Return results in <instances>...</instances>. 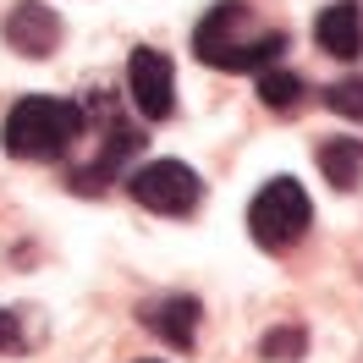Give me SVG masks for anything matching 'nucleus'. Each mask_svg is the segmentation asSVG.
I'll list each match as a JSON object with an SVG mask.
<instances>
[{
  "instance_id": "20e7f679",
  "label": "nucleus",
  "mask_w": 363,
  "mask_h": 363,
  "mask_svg": "<svg viewBox=\"0 0 363 363\" xmlns=\"http://www.w3.org/2000/svg\"><path fill=\"white\" fill-rule=\"evenodd\" d=\"M127 193L149 215H171V220H182V215H193L204 204V182H199V171L187 160H149V165H138L127 177Z\"/></svg>"
},
{
  "instance_id": "6e6552de",
  "label": "nucleus",
  "mask_w": 363,
  "mask_h": 363,
  "mask_svg": "<svg viewBox=\"0 0 363 363\" xmlns=\"http://www.w3.org/2000/svg\"><path fill=\"white\" fill-rule=\"evenodd\" d=\"M199 319H204V303L187 292H171V297H149L143 308H138V325L160 336L165 347H177V352H193V341H199Z\"/></svg>"
},
{
  "instance_id": "9b49d317",
  "label": "nucleus",
  "mask_w": 363,
  "mask_h": 363,
  "mask_svg": "<svg viewBox=\"0 0 363 363\" xmlns=\"http://www.w3.org/2000/svg\"><path fill=\"white\" fill-rule=\"evenodd\" d=\"M259 99H264V111H275V116H297L308 105V83H303L292 67H259Z\"/></svg>"
},
{
  "instance_id": "f03ea898",
  "label": "nucleus",
  "mask_w": 363,
  "mask_h": 363,
  "mask_svg": "<svg viewBox=\"0 0 363 363\" xmlns=\"http://www.w3.org/2000/svg\"><path fill=\"white\" fill-rule=\"evenodd\" d=\"M6 155L11 160H33V165H50L67 149L83 143V105L72 99H55V94H28L6 111Z\"/></svg>"
},
{
  "instance_id": "1a4fd4ad",
  "label": "nucleus",
  "mask_w": 363,
  "mask_h": 363,
  "mask_svg": "<svg viewBox=\"0 0 363 363\" xmlns=\"http://www.w3.org/2000/svg\"><path fill=\"white\" fill-rule=\"evenodd\" d=\"M314 39L325 55H336V61H358L363 55V6L358 0H336V6H325L314 23Z\"/></svg>"
},
{
  "instance_id": "f8f14e48",
  "label": "nucleus",
  "mask_w": 363,
  "mask_h": 363,
  "mask_svg": "<svg viewBox=\"0 0 363 363\" xmlns=\"http://www.w3.org/2000/svg\"><path fill=\"white\" fill-rule=\"evenodd\" d=\"M303 352H308V330L303 325H275L259 341V358L264 363H303Z\"/></svg>"
},
{
  "instance_id": "7ed1b4c3",
  "label": "nucleus",
  "mask_w": 363,
  "mask_h": 363,
  "mask_svg": "<svg viewBox=\"0 0 363 363\" xmlns=\"http://www.w3.org/2000/svg\"><path fill=\"white\" fill-rule=\"evenodd\" d=\"M308 226H314V204H308V193H303L292 177H275V182H264V187L253 193V204H248V237L264 253L297 248V242L308 237Z\"/></svg>"
},
{
  "instance_id": "423d86ee",
  "label": "nucleus",
  "mask_w": 363,
  "mask_h": 363,
  "mask_svg": "<svg viewBox=\"0 0 363 363\" xmlns=\"http://www.w3.org/2000/svg\"><path fill=\"white\" fill-rule=\"evenodd\" d=\"M127 89H133V105L143 111V121H171V111H177V67L160 50L143 45L127 55Z\"/></svg>"
},
{
  "instance_id": "9d476101",
  "label": "nucleus",
  "mask_w": 363,
  "mask_h": 363,
  "mask_svg": "<svg viewBox=\"0 0 363 363\" xmlns=\"http://www.w3.org/2000/svg\"><path fill=\"white\" fill-rule=\"evenodd\" d=\"M319 171L336 193H352L363 182V138H330L319 143Z\"/></svg>"
},
{
  "instance_id": "ddd939ff",
  "label": "nucleus",
  "mask_w": 363,
  "mask_h": 363,
  "mask_svg": "<svg viewBox=\"0 0 363 363\" xmlns=\"http://www.w3.org/2000/svg\"><path fill=\"white\" fill-rule=\"evenodd\" d=\"M325 105L347 121H363V77H347V83H330L325 89Z\"/></svg>"
},
{
  "instance_id": "39448f33",
  "label": "nucleus",
  "mask_w": 363,
  "mask_h": 363,
  "mask_svg": "<svg viewBox=\"0 0 363 363\" xmlns=\"http://www.w3.org/2000/svg\"><path fill=\"white\" fill-rule=\"evenodd\" d=\"M83 116L99 127V155L83 160V165H72V171H67V187H77V193H99V187L116 177V165H121L127 155H138V143H143V138H138V127H127V121L111 111V99L83 105Z\"/></svg>"
},
{
  "instance_id": "f257e3e1",
  "label": "nucleus",
  "mask_w": 363,
  "mask_h": 363,
  "mask_svg": "<svg viewBox=\"0 0 363 363\" xmlns=\"http://www.w3.org/2000/svg\"><path fill=\"white\" fill-rule=\"evenodd\" d=\"M286 50L281 28H253L248 0H215L193 28V55L215 72H259Z\"/></svg>"
},
{
  "instance_id": "4468645a",
  "label": "nucleus",
  "mask_w": 363,
  "mask_h": 363,
  "mask_svg": "<svg viewBox=\"0 0 363 363\" xmlns=\"http://www.w3.org/2000/svg\"><path fill=\"white\" fill-rule=\"evenodd\" d=\"M17 347H28L23 314H11V308H0V352H17Z\"/></svg>"
},
{
  "instance_id": "0eeeda50",
  "label": "nucleus",
  "mask_w": 363,
  "mask_h": 363,
  "mask_svg": "<svg viewBox=\"0 0 363 363\" xmlns=\"http://www.w3.org/2000/svg\"><path fill=\"white\" fill-rule=\"evenodd\" d=\"M0 33H6V45L17 50V55H28V61H50V55L61 50V33H67V23L50 11L45 0H17V6L6 11Z\"/></svg>"
}]
</instances>
